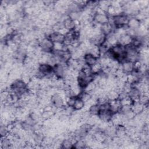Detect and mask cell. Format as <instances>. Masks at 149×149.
I'll return each instance as SVG.
<instances>
[{"instance_id": "cell-1", "label": "cell", "mask_w": 149, "mask_h": 149, "mask_svg": "<svg viewBox=\"0 0 149 149\" xmlns=\"http://www.w3.org/2000/svg\"><path fill=\"white\" fill-rule=\"evenodd\" d=\"M39 47L43 52L51 53L54 48V42L48 37H44L39 40Z\"/></svg>"}, {"instance_id": "cell-2", "label": "cell", "mask_w": 149, "mask_h": 149, "mask_svg": "<svg viewBox=\"0 0 149 149\" xmlns=\"http://www.w3.org/2000/svg\"><path fill=\"white\" fill-rule=\"evenodd\" d=\"M51 102L52 105L57 108H63L66 105V99L63 98L58 93L53 95L51 97Z\"/></svg>"}, {"instance_id": "cell-3", "label": "cell", "mask_w": 149, "mask_h": 149, "mask_svg": "<svg viewBox=\"0 0 149 149\" xmlns=\"http://www.w3.org/2000/svg\"><path fill=\"white\" fill-rule=\"evenodd\" d=\"M38 70L45 77L48 78L50 77L54 74L53 67L48 63L40 64L38 68Z\"/></svg>"}, {"instance_id": "cell-4", "label": "cell", "mask_w": 149, "mask_h": 149, "mask_svg": "<svg viewBox=\"0 0 149 149\" xmlns=\"http://www.w3.org/2000/svg\"><path fill=\"white\" fill-rule=\"evenodd\" d=\"M120 68L125 74H130L134 70V62L130 61L125 60L122 63H120Z\"/></svg>"}, {"instance_id": "cell-5", "label": "cell", "mask_w": 149, "mask_h": 149, "mask_svg": "<svg viewBox=\"0 0 149 149\" xmlns=\"http://www.w3.org/2000/svg\"><path fill=\"white\" fill-rule=\"evenodd\" d=\"M141 21L137 19L135 16L129 17L127 23V27L128 29L136 31L141 25Z\"/></svg>"}, {"instance_id": "cell-6", "label": "cell", "mask_w": 149, "mask_h": 149, "mask_svg": "<svg viewBox=\"0 0 149 149\" xmlns=\"http://www.w3.org/2000/svg\"><path fill=\"white\" fill-rule=\"evenodd\" d=\"M114 27L115 26H113V24H112V23L108 22L107 23H105L104 24L100 25V28L101 33L104 35H105V36H107L114 31L115 29Z\"/></svg>"}, {"instance_id": "cell-7", "label": "cell", "mask_w": 149, "mask_h": 149, "mask_svg": "<svg viewBox=\"0 0 149 149\" xmlns=\"http://www.w3.org/2000/svg\"><path fill=\"white\" fill-rule=\"evenodd\" d=\"M113 113L109 109L100 110L98 116L101 121L102 122H109L111 121Z\"/></svg>"}, {"instance_id": "cell-8", "label": "cell", "mask_w": 149, "mask_h": 149, "mask_svg": "<svg viewBox=\"0 0 149 149\" xmlns=\"http://www.w3.org/2000/svg\"><path fill=\"white\" fill-rule=\"evenodd\" d=\"M141 94L142 93L141 91L138 88L134 86H132V88L128 93V96L130 98L133 102H135L139 101Z\"/></svg>"}, {"instance_id": "cell-9", "label": "cell", "mask_w": 149, "mask_h": 149, "mask_svg": "<svg viewBox=\"0 0 149 149\" xmlns=\"http://www.w3.org/2000/svg\"><path fill=\"white\" fill-rule=\"evenodd\" d=\"M62 22L63 27L69 31H73L76 29V24L75 20H73V19L69 18L68 17V15L66 18H65L63 20Z\"/></svg>"}, {"instance_id": "cell-10", "label": "cell", "mask_w": 149, "mask_h": 149, "mask_svg": "<svg viewBox=\"0 0 149 149\" xmlns=\"http://www.w3.org/2000/svg\"><path fill=\"white\" fill-rule=\"evenodd\" d=\"M132 39H133V37L131 36H130L127 33H125L119 37L118 44L122 46L126 47L131 44Z\"/></svg>"}, {"instance_id": "cell-11", "label": "cell", "mask_w": 149, "mask_h": 149, "mask_svg": "<svg viewBox=\"0 0 149 149\" xmlns=\"http://www.w3.org/2000/svg\"><path fill=\"white\" fill-rule=\"evenodd\" d=\"M65 36L63 35L58 31H54L51 34V35L48 37L51 40V41L54 43H63L65 39Z\"/></svg>"}, {"instance_id": "cell-12", "label": "cell", "mask_w": 149, "mask_h": 149, "mask_svg": "<svg viewBox=\"0 0 149 149\" xmlns=\"http://www.w3.org/2000/svg\"><path fill=\"white\" fill-rule=\"evenodd\" d=\"M83 60L86 65L91 67L98 62V58L89 53H86L83 56Z\"/></svg>"}, {"instance_id": "cell-13", "label": "cell", "mask_w": 149, "mask_h": 149, "mask_svg": "<svg viewBox=\"0 0 149 149\" xmlns=\"http://www.w3.org/2000/svg\"><path fill=\"white\" fill-rule=\"evenodd\" d=\"M147 106L144 105L139 101L133 102L132 104V110L136 115H138L141 113L145 109L146 107H147Z\"/></svg>"}, {"instance_id": "cell-14", "label": "cell", "mask_w": 149, "mask_h": 149, "mask_svg": "<svg viewBox=\"0 0 149 149\" xmlns=\"http://www.w3.org/2000/svg\"><path fill=\"white\" fill-rule=\"evenodd\" d=\"M109 102V110L113 113H119L121 107V104L119 99Z\"/></svg>"}, {"instance_id": "cell-15", "label": "cell", "mask_w": 149, "mask_h": 149, "mask_svg": "<svg viewBox=\"0 0 149 149\" xmlns=\"http://www.w3.org/2000/svg\"><path fill=\"white\" fill-rule=\"evenodd\" d=\"M119 91L116 89L113 88L107 93V97L109 101L117 100L119 98Z\"/></svg>"}, {"instance_id": "cell-16", "label": "cell", "mask_w": 149, "mask_h": 149, "mask_svg": "<svg viewBox=\"0 0 149 149\" xmlns=\"http://www.w3.org/2000/svg\"><path fill=\"white\" fill-rule=\"evenodd\" d=\"M104 132L107 137H110L111 139L113 138L116 136V126L111 123L104 131Z\"/></svg>"}, {"instance_id": "cell-17", "label": "cell", "mask_w": 149, "mask_h": 149, "mask_svg": "<svg viewBox=\"0 0 149 149\" xmlns=\"http://www.w3.org/2000/svg\"><path fill=\"white\" fill-rule=\"evenodd\" d=\"M126 135V127L123 125L116 126V136L122 138Z\"/></svg>"}, {"instance_id": "cell-18", "label": "cell", "mask_w": 149, "mask_h": 149, "mask_svg": "<svg viewBox=\"0 0 149 149\" xmlns=\"http://www.w3.org/2000/svg\"><path fill=\"white\" fill-rule=\"evenodd\" d=\"M85 106V102L79 97H77L73 106V109L76 111H80L82 110Z\"/></svg>"}, {"instance_id": "cell-19", "label": "cell", "mask_w": 149, "mask_h": 149, "mask_svg": "<svg viewBox=\"0 0 149 149\" xmlns=\"http://www.w3.org/2000/svg\"><path fill=\"white\" fill-rule=\"evenodd\" d=\"M74 143L70 138L64 139L61 143V148H73Z\"/></svg>"}, {"instance_id": "cell-20", "label": "cell", "mask_w": 149, "mask_h": 149, "mask_svg": "<svg viewBox=\"0 0 149 149\" xmlns=\"http://www.w3.org/2000/svg\"><path fill=\"white\" fill-rule=\"evenodd\" d=\"M97 86H98L97 84L93 80L90 82L89 83H88L83 90L91 94L92 93H93V91L95 90V89L97 88Z\"/></svg>"}, {"instance_id": "cell-21", "label": "cell", "mask_w": 149, "mask_h": 149, "mask_svg": "<svg viewBox=\"0 0 149 149\" xmlns=\"http://www.w3.org/2000/svg\"><path fill=\"white\" fill-rule=\"evenodd\" d=\"M88 111L91 115H98L100 111V105L98 104L92 105L90 107Z\"/></svg>"}, {"instance_id": "cell-22", "label": "cell", "mask_w": 149, "mask_h": 149, "mask_svg": "<svg viewBox=\"0 0 149 149\" xmlns=\"http://www.w3.org/2000/svg\"><path fill=\"white\" fill-rule=\"evenodd\" d=\"M102 67L100 65V63L98 62L92 66H91V70L93 74H97L100 73L102 72Z\"/></svg>"}, {"instance_id": "cell-23", "label": "cell", "mask_w": 149, "mask_h": 149, "mask_svg": "<svg viewBox=\"0 0 149 149\" xmlns=\"http://www.w3.org/2000/svg\"><path fill=\"white\" fill-rule=\"evenodd\" d=\"M9 132H10L7 125L1 124V127H0V133H1V137L7 136V135L9 133Z\"/></svg>"}, {"instance_id": "cell-24", "label": "cell", "mask_w": 149, "mask_h": 149, "mask_svg": "<svg viewBox=\"0 0 149 149\" xmlns=\"http://www.w3.org/2000/svg\"><path fill=\"white\" fill-rule=\"evenodd\" d=\"M121 105H132L133 103V101L130 99V98L129 96H126L123 98H121L119 99Z\"/></svg>"}]
</instances>
